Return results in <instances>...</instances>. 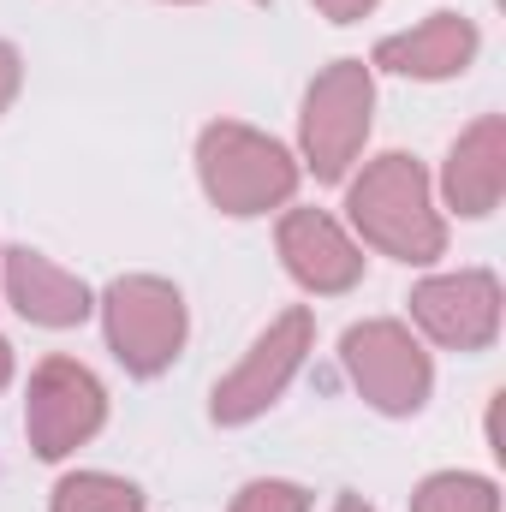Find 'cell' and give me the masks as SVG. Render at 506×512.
<instances>
[{
    "instance_id": "10",
    "label": "cell",
    "mask_w": 506,
    "mask_h": 512,
    "mask_svg": "<svg viewBox=\"0 0 506 512\" xmlns=\"http://www.w3.org/2000/svg\"><path fill=\"white\" fill-rule=\"evenodd\" d=\"M471 54H477V24L459 12H435L405 36H387L376 48V66L405 78H453L471 66Z\"/></svg>"
},
{
    "instance_id": "9",
    "label": "cell",
    "mask_w": 506,
    "mask_h": 512,
    "mask_svg": "<svg viewBox=\"0 0 506 512\" xmlns=\"http://www.w3.org/2000/svg\"><path fill=\"white\" fill-rule=\"evenodd\" d=\"M280 256H286L292 280L310 286V292H346V286H358V274H364L358 245H352L322 209H292V215L280 221Z\"/></svg>"
},
{
    "instance_id": "16",
    "label": "cell",
    "mask_w": 506,
    "mask_h": 512,
    "mask_svg": "<svg viewBox=\"0 0 506 512\" xmlns=\"http://www.w3.org/2000/svg\"><path fill=\"white\" fill-rule=\"evenodd\" d=\"M18 78H24V66H18V48H6V42H0V114H6V102L18 96Z\"/></svg>"
},
{
    "instance_id": "6",
    "label": "cell",
    "mask_w": 506,
    "mask_h": 512,
    "mask_svg": "<svg viewBox=\"0 0 506 512\" xmlns=\"http://www.w3.org/2000/svg\"><path fill=\"white\" fill-rule=\"evenodd\" d=\"M346 370L376 411H417L429 399V352L399 322H358L346 334Z\"/></svg>"
},
{
    "instance_id": "8",
    "label": "cell",
    "mask_w": 506,
    "mask_h": 512,
    "mask_svg": "<svg viewBox=\"0 0 506 512\" xmlns=\"http://www.w3.org/2000/svg\"><path fill=\"white\" fill-rule=\"evenodd\" d=\"M411 316L423 322L429 340H441L453 352H483L501 328V286L483 268L441 274V280H423L411 292Z\"/></svg>"
},
{
    "instance_id": "18",
    "label": "cell",
    "mask_w": 506,
    "mask_h": 512,
    "mask_svg": "<svg viewBox=\"0 0 506 512\" xmlns=\"http://www.w3.org/2000/svg\"><path fill=\"white\" fill-rule=\"evenodd\" d=\"M6 376H12V346L0 340V387H6Z\"/></svg>"
},
{
    "instance_id": "15",
    "label": "cell",
    "mask_w": 506,
    "mask_h": 512,
    "mask_svg": "<svg viewBox=\"0 0 506 512\" xmlns=\"http://www.w3.org/2000/svg\"><path fill=\"white\" fill-rule=\"evenodd\" d=\"M233 512H310V495L298 489V483H251Z\"/></svg>"
},
{
    "instance_id": "11",
    "label": "cell",
    "mask_w": 506,
    "mask_h": 512,
    "mask_svg": "<svg viewBox=\"0 0 506 512\" xmlns=\"http://www.w3.org/2000/svg\"><path fill=\"white\" fill-rule=\"evenodd\" d=\"M506 191V126L501 114L477 120L447 155V203L459 215H489Z\"/></svg>"
},
{
    "instance_id": "13",
    "label": "cell",
    "mask_w": 506,
    "mask_h": 512,
    "mask_svg": "<svg viewBox=\"0 0 506 512\" xmlns=\"http://www.w3.org/2000/svg\"><path fill=\"white\" fill-rule=\"evenodd\" d=\"M137 507H143V495L120 477H108V471H78L54 489V512H137Z\"/></svg>"
},
{
    "instance_id": "7",
    "label": "cell",
    "mask_w": 506,
    "mask_h": 512,
    "mask_svg": "<svg viewBox=\"0 0 506 512\" xmlns=\"http://www.w3.org/2000/svg\"><path fill=\"white\" fill-rule=\"evenodd\" d=\"M310 310H286V316H274L262 334H256V346L245 352V364L227 376V382L215 387V423H251L256 411H268L286 382L298 376V364H304V352H310Z\"/></svg>"
},
{
    "instance_id": "2",
    "label": "cell",
    "mask_w": 506,
    "mask_h": 512,
    "mask_svg": "<svg viewBox=\"0 0 506 512\" xmlns=\"http://www.w3.org/2000/svg\"><path fill=\"white\" fill-rule=\"evenodd\" d=\"M197 167H203V191L227 215H262L286 203L298 185L292 155L251 126H209L197 143Z\"/></svg>"
},
{
    "instance_id": "19",
    "label": "cell",
    "mask_w": 506,
    "mask_h": 512,
    "mask_svg": "<svg viewBox=\"0 0 506 512\" xmlns=\"http://www.w3.org/2000/svg\"><path fill=\"white\" fill-rule=\"evenodd\" d=\"M334 512H370V507H364L358 495H340V507H334Z\"/></svg>"
},
{
    "instance_id": "3",
    "label": "cell",
    "mask_w": 506,
    "mask_h": 512,
    "mask_svg": "<svg viewBox=\"0 0 506 512\" xmlns=\"http://www.w3.org/2000/svg\"><path fill=\"white\" fill-rule=\"evenodd\" d=\"M108 340L120 352L131 376H161L179 346H185V298L155 280V274H131V280H114L108 286Z\"/></svg>"
},
{
    "instance_id": "5",
    "label": "cell",
    "mask_w": 506,
    "mask_h": 512,
    "mask_svg": "<svg viewBox=\"0 0 506 512\" xmlns=\"http://www.w3.org/2000/svg\"><path fill=\"white\" fill-rule=\"evenodd\" d=\"M108 417V399L102 382L72 364V358H48L36 376H30V405H24V429H30V447L42 459H66L78 441H90Z\"/></svg>"
},
{
    "instance_id": "12",
    "label": "cell",
    "mask_w": 506,
    "mask_h": 512,
    "mask_svg": "<svg viewBox=\"0 0 506 512\" xmlns=\"http://www.w3.org/2000/svg\"><path fill=\"white\" fill-rule=\"evenodd\" d=\"M0 280H6V292H12V304H18V316H30V322H42V328H72V322L90 316L84 280H72L66 268H54L48 256H36V251H12Z\"/></svg>"
},
{
    "instance_id": "14",
    "label": "cell",
    "mask_w": 506,
    "mask_h": 512,
    "mask_svg": "<svg viewBox=\"0 0 506 512\" xmlns=\"http://www.w3.org/2000/svg\"><path fill=\"white\" fill-rule=\"evenodd\" d=\"M495 483L465 477V471H441L417 489V512H495Z\"/></svg>"
},
{
    "instance_id": "1",
    "label": "cell",
    "mask_w": 506,
    "mask_h": 512,
    "mask_svg": "<svg viewBox=\"0 0 506 512\" xmlns=\"http://www.w3.org/2000/svg\"><path fill=\"white\" fill-rule=\"evenodd\" d=\"M352 221L376 251L399 262H435L447 245V227L429 203V179L411 155H381L352 185Z\"/></svg>"
},
{
    "instance_id": "17",
    "label": "cell",
    "mask_w": 506,
    "mask_h": 512,
    "mask_svg": "<svg viewBox=\"0 0 506 512\" xmlns=\"http://www.w3.org/2000/svg\"><path fill=\"white\" fill-rule=\"evenodd\" d=\"M316 6H322V12H328L334 24H352V18H364V12H370L376 0H316Z\"/></svg>"
},
{
    "instance_id": "4",
    "label": "cell",
    "mask_w": 506,
    "mask_h": 512,
    "mask_svg": "<svg viewBox=\"0 0 506 512\" xmlns=\"http://www.w3.org/2000/svg\"><path fill=\"white\" fill-rule=\"evenodd\" d=\"M370 108H376V84L364 60H334L310 96H304V155L316 167V179H340L352 167V155L364 149L370 131Z\"/></svg>"
}]
</instances>
